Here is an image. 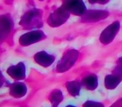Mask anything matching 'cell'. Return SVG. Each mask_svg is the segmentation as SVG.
Here are the masks:
<instances>
[{
    "label": "cell",
    "mask_w": 122,
    "mask_h": 107,
    "mask_svg": "<svg viewBox=\"0 0 122 107\" xmlns=\"http://www.w3.org/2000/svg\"><path fill=\"white\" fill-rule=\"evenodd\" d=\"M19 24L25 29H34L42 27V11L39 9H32L27 11L21 16Z\"/></svg>",
    "instance_id": "obj_1"
},
{
    "label": "cell",
    "mask_w": 122,
    "mask_h": 107,
    "mask_svg": "<svg viewBox=\"0 0 122 107\" xmlns=\"http://www.w3.org/2000/svg\"><path fill=\"white\" fill-rule=\"evenodd\" d=\"M79 52L76 49H71L66 51L61 59L58 61L56 70L58 73H64L69 70L78 59Z\"/></svg>",
    "instance_id": "obj_2"
},
{
    "label": "cell",
    "mask_w": 122,
    "mask_h": 107,
    "mask_svg": "<svg viewBox=\"0 0 122 107\" xmlns=\"http://www.w3.org/2000/svg\"><path fill=\"white\" fill-rule=\"evenodd\" d=\"M70 13L61 5L50 14L47 19L48 24L51 27H58L64 24L69 18Z\"/></svg>",
    "instance_id": "obj_3"
},
{
    "label": "cell",
    "mask_w": 122,
    "mask_h": 107,
    "mask_svg": "<svg viewBox=\"0 0 122 107\" xmlns=\"http://www.w3.org/2000/svg\"><path fill=\"white\" fill-rule=\"evenodd\" d=\"M46 38L45 34L41 30H34L22 34L19 39V44L23 46H27L37 43Z\"/></svg>",
    "instance_id": "obj_4"
},
{
    "label": "cell",
    "mask_w": 122,
    "mask_h": 107,
    "mask_svg": "<svg viewBox=\"0 0 122 107\" xmlns=\"http://www.w3.org/2000/svg\"><path fill=\"white\" fill-rule=\"evenodd\" d=\"M119 29H120V23L118 21L113 22L102 32L99 37L100 41L105 45L110 44L116 37Z\"/></svg>",
    "instance_id": "obj_5"
},
{
    "label": "cell",
    "mask_w": 122,
    "mask_h": 107,
    "mask_svg": "<svg viewBox=\"0 0 122 107\" xmlns=\"http://www.w3.org/2000/svg\"><path fill=\"white\" fill-rule=\"evenodd\" d=\"M109 15V12L107 10H102V9L87 10L81 16V21L85 23H94L106 19Z\"/></svg>",
    "instance_id": "obj_6"
},
{
    "label": "cell",
    "mask_w": 122,
    "mask_h": 107,
    "mask_svg": "<svg viewBox=\"0 0 122 107\" xmlns=\"http://www.w3.org/2000/svg\"><path fill=\"white\" fill-rule=\"evenodd\" d=\"M62 6L70 13L76 16H82L87 10L83 1H65Z\"/></svg>",
    "instance_id": "obj_7"
},
{
    "label": "cell",
    "mask_w": 122,
    "mask_h": 107,
    "mask_svg": "<svg viewBox=\"0 0 122 107\" xmlns=\"http://www.w3.org/2000/svg\"><path fill=\"white\" fill-rule=\"evenodd\" d=\"M14 26V21L9 14H4L0 16V37L3 41L9 34Z\"/></svg>",
    "instance_id": "obj_8"
},
{
    "label": "cell",
    "mask_w": 122,
    "mask_h": 107,
    "mask_svg": "<svg viewBox=\"0 0 122 107\" xmlns=\"http://www.w3.org/2000/svg\"><path fill=\"white\" fill-rule=\"evenodd\" d=\"M6 73L14 80H23L26 77V67L23 62H19L16 65L8 68Z\"/></svg>",
    "instance_id": "obj_9"
},
{
    "label": "cell",
    "mask_w": 122,
    "mask_h": 107,
    "mask_svg": "<svg viewBox=\"0 0 122 107\" xmlns=\"http://www.w3.org/2000/svg\"><path fill=\"white\" fill-rule=\"evenodd\" d=\"M34 59L40 66H42L43 67H48L54 63L55 57L51 54H49L45 51H41L34 56Z\"/></svg>",
    "instance_id": "obj_10"
},
{
    "label": "cell",
    "mask_w": 122,
    "mask_h": 107,
    "mask_svg": "<svg viewBox=\"0 0 122 107\" xmlns=\"http://www.w3.org/2000/svg\"><path fill=\"white\" fill-rule=\"evenodd\" d=\"M27 88L22 82H14L9 86V94L11 97L19 99L26 95Z\"/></svg>",
    "instance_id": "obj_11"
},
{
    "label": "cell",
    "mask_w": 122,
    "mask_h": 107,
    "mask_svg": "<svg viewBox=\"0 0 122 107\" xmlns=\"http://www.w3.org/2000/svg\"><path fill=\"white\" fill-rule=\"evenodd\" d=\"M82 84L88 90H94L98 87V77L94 74H89L82 79Z\"/></svg>",
    "instance_id": "obj_12"
},
{
    "label": "cell",
    "mask_w": 122,
    "mask_h": 107,
    "mask_svg": "<svg viewBox=\"0 0 122 107\" xmlns=\"http://www.w3.org/2000/svg\"><path fill=\"white\" fill-rule=\"evenodd\" d=\"M122 79L113 74L106 76L104 79V85L107 89H114L121 83Z\"/></svg>",
    "instance_id": "obj_13"
},
{
    "label": "cell",
    "mask_w": 122,
    "mask_h": 107,
    "mask_svg": "<svg viewBox=\"0 0 122 107\" xmlns=\"http://www.w3.org/2000/svg\"><path fill=\"white\" fill-rule=\"evenodd\" d=\"M66 88L72 97H77L80 94L81 84L77 81H71L66 83Z\"/></svg>",
    "instance_id": "obj_14"
},
{
    "label": "cell",
    "mask_w": 122,
    "mask_h": 107,
    "mask_svg": "<svg viewBox=\"0 0 122 107\" xmlns=\"http://www.w3.org/2000/svg\"><path fill=\"white\" fill-rule=\"evenodd\" d=\"M63 99H64L63 94L59 89L53 90L49 96V100L52 104L53 107H58V105L63 101Z\"/></svg>",
    "instance_id": "obj_15"
},
{
    "label": "cell",
    "mask_w": 122,
    "mask_h": 107,
    "mask_svg": "<svg viewBox=\"0 0 122 107\" xmlns=\"http://www.w3.org/2000/svg\"><path fill=\"white\" fill-rule=\"evenodd\" d=\"M83 107H104V106L100 102L94 101H87L83 104Z\"/></svg>",
    "instance_id": "obj_16"
},
{
    "label": "cell",
    "mask_w": 122,
    "mask_h": 107,
    "mask_svg": "<svg viewBox=\"0 0 122 107\" xmlns=\"http://www.w3.org/2000/svg\"><path fill=\"white\" fill-rule=\"evenodd\" d=\"M110 107H122V99L114 103Z\"/></svg>",
    "instance_id": "obj_17"
},
{
    "label": "cell",
    "mask_w": 122,
    "mask_h": 107,
    "mask_svg": "<svg viewBox=\"0 0 122 107\" xmlns=\"http://www.w3.org/2000/svg\"><path fill=\"white\" fill-rule=\"evenodd\" d=\"M109 1L106 0V1H89V3H92V4H95V3H97V4H107L108 3Z\"/></svg>",
    "instance_id": "obj_18"
},
{
    "label": "cell",
    "mask_w": 122,
    "mask_h": 107,
    "mask_svg": "<svg viewBox=\"0 0 122 107\" xmlns=\"http://www.w3.org/2000/svg\"><path fill=\"white\" fill-rule=\"evenodd\" d=\"M66 107H74V106H72V105H69V106H66Z\"/></svg>",
    "instance_id": "obj_19"
}]
</instances>
